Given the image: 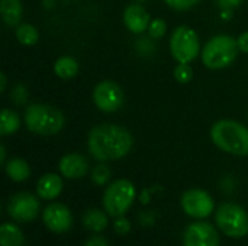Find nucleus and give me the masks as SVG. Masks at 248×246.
Wrapping results in <instances>:
<instances>
[{"label":"nucleus","instance_id":"f257e3e1","mask_svg":"<svg viewBox=\"0 0 248 246\" xmlns=\"http://www.w3.org/2000/svg\"><path fill=\"white\" fill-rule=\"evenodd\" d=\"M134 138L128 129L113 123L94 126L89 132L87 149L97 161H115L129 154Z\"/></svg>","mask_w":248,"mask_h":246},{"label":"nucleus","instance_id":"f03ea898","mask_svg":"<svg viewBox=\"0 0 248 246\" xmlns=\"http://www.w3.org/2000/svg\"><path fill=\"white\" fill-rule=\"evenodd\" d=\"M212 142L224 152L244 157L248 155V128L240 122L222 119L211 129Z\"/></svg>","mask_w":248,"mask_h":246},{"label":"nucleus","instance_id":"7ed1b4c3","mask_svg":"<svg viewBox=\"0 0 248 246\" xmlns=\"http://www.w3.org/2000/svg\"><path fill=\"white\" fill-rule=\"evenodd\" d=\"M65 123V117L61 110L51 104L33 103L25 110V125L36 135L51 136L58 133Z\"/></svg>","mask_w":248,"mask_h":246},{"label":"nucleus","instance_id":"20e7f679","mask_svg":"<svg viewBox=\"0 0 248 246\" xmlns=\"http://www.w3.org/2000/svg\"><path fill=\"white\" fill-rule=\"evenodd\" d=\"M237 39L227 33L212 36L202 48V62L209 70H222L231 65L238 55Z\"/></svg>","mask_w":248,"mask_h":246},{"label":"nucleus","instance_id":"39448f33","mask_svg":"<svg viewBox=\"0 0 248 246\" xmlns=\"http://www.w3.org/2000/svg\"><path fill=\"white\" fill-rule=\"evenodd\" d=\"M170 52L177 62L190 64L201 52V42L196 30L187 25L177 26L170 36Z\"/></svg>","mask_w":248,"mask_h":246},{"label":"nucleus","instance_id":"423d86ee","mask_svg":"<svg viewBox=\"0 0 248 246\" xmlns=\"http://www.w3.org/2000/svg\"><path fill=\"white\" fill-rule=\"evenodd\" d=\"M135 200V187L128 180L113 181L103 194V206L110 216H122Z\"/></svg>","mask_w":248,"mask_h":246},{"label":"nucleus","instance_id":"0eeeda50","mask_svg":"<svg viewBox=\"0 0 248 246\" xmlns=\"http://www.w3.org/2000/svg\"><path fill=\"white\" fill-rule=\"evenodd\" d=\"M215 217L218 228L230 238H243L248 233V213L238 204H222Z\"/></svg>","mask_w":248,"mask_h":246},{"label":"nucleus","instance_id":"6e6552de","mask_svg":"<svg viewBox=\"0 0 248 246\" xmlns=\"http://www.w3.org/2000/svg\"><path fill=\"white\" fill-rule=\"evenodd\" d=\"M124 90L112 80H103L97 83L93 90V101L96 107L105 113H112L121 109L124 104Z\"/></svg>","mask_w":248,"mask_h":246},{"label":"nucleus","instance_id":"1a4fd4ad","mask_svg":"<svg viewBox=\"0 0 248 246\" xmlns=\"http://www.w3.org/2000/svg\"><path fill=\"white\" fill-rule=\"evenodd\" d=\"M180 203L183 212L195 219H205L214 212V199L201 188L187 190L182 196Z\"/></svg>","mask_w":248,"mask_h":246},{"label":"nucleus","instance_id":"9d476101","mask_svg":"<svg viewBox=\"0 0 248 246\" xmlns=\"http://www.w3.org/2000/svg\"><path fill=\"white\" fill-rule=\"evenodd\" d=\"M38 212L39 202L35 196L25 191L15 194L7 204V213L16 222H31L38 216Z\"/></svg>","mask_w":248,"mask_h":246},{"label":"nucleus","instance_id":"9b49d317","mask_svg":"<svg viewBox=\"0 0 248 246\" xmlns=\"http://www.w3.org/2000/svg\"><path fill=\"white\" fill-rule=\"evenodd\" d=\"M185 246H219L218 232L211 223L198 222L185 232Z\"/></svg>","mask_w":248,"mask_h":246},{"label":"nucleus","instance_id":"f8f14e48","mask_svg":"<svg viewBox=\"0 0 248 246\" xmlns=\"http://www.w3.org/2000/svg\"><path fill=\"white\" fill-rule=\"evenodd\" d=\"M42 219H44V223L46 225V228L55 233H64V232L70 231V228L73 225V216H71L70 209L61 203L49 204L44 210Z\"/></svg>","mask_w":248,"mask_h":246},{"label":"nucleus","instance_id":"ddd939ff","mask_svg":"<svg viewBox=\"0 0 248 246\" xmlns=\"http://www.w3.org/2000/svg\"><path fill=\"white\" fill-rule=\"evenodd\" d=\"M150 14L145 7L140 3H132L124 10V23L132 33H142L148 30L150 26Z\"/></svg>","mask_w":248,"mask_h":246},{"label":"nucleus","instance_id":"4468645a","mask_svg":"<svg viewBox=\"0 0 248 246\" xmlns=\"http://www.w3.org/2000/svg\"><path fill=\"white\" fill-rule=\"evenodd\" d=\"M58 170H60L61 175H64L65 178L77 180V178H81L87 174L89 162L83 155L71 152V154H65L60 159Z\"/></svg>","mask_w":248,"mask_h":246},{"label":"nucleus","instance_id":"2eb2a0df","mask_svg":"<svg viewBox=\"0 0 248 246\" xmlns=\"http://www.w3.org/2000/svg\"><path fill=\"white\" fill-rule=\"evenodd\" d=\"M62 191V180L57 174H45L39 178L36 186V193L44 200H54Z\"/></svg>","mask_w":248,"mask_h":246},{"label":"nucleus","instance_id":"dca6fc26","mask_svg":"<svg viewBox=\"0 0 248 246\" xmlns=\"http://www.w3.org/2000/svg\"><path fill=\"white\" fill-rule=\"evenodd\" d=\"M0 13L1 19L7 26L20 25L23 16V6L20 0H1L0 1Z\"/></svg>","mask_w":248,"mask_h":246},{"label":"nucleus","instance_id":"f3484780","mask_svg":"<svg viewBox=\"0 0 248 246\" xmlns=\"http://www.w3.org/2000/svg\"><path fill=\"white\" fill-rule=\"evenodd\" d=\"M6 174L10 180L16 183H22L29 178L31 175V168L28 162L22 158H12L6 164Z\"/></svg>","mask_w":248,"mask_h":246},{"label":"nucleus","instance_id":"a211bd4d","mask_svg":"<svg viewBox=\"0 0 248 246\" xmlns=\"http://www.w3.org/2000/svg\"><path fill=\"white\" fill-rule=\"evenodd\" d=\"M54 72L62 80H70L78 72V62L73 57H60L54 64Z\"/></svg>","mask_w":248,"mask_h":246},{"label":"nucleus","instance_id":"6ab92c4d","mask_svg":"<svg viewBox=\"0 0 248 246\" xmlns=\"http://www.w3.org/2000/svg\"><path fill=\"white\" fill-rule=\"evenodd\" d=\"M20 128V117L12 109H3L0 115V135L7 136L17 132Z\"/></svg>","mask_w":248,"mask_h":246},{"label":"nucleus","instance_id":"aec40b11","mask_svg":"<svg viewBox=\"0 0 248 246\" xmlns=\"http://www.w3.org/2000/svg\"><path fill=\"white\" fill-rule=\"evenodd\" d=\"M0 245L1 246H23V233L22 231L12 225L4 223L0 228Z\"/></svg>","mask_w":248,"mask_h":246},{"label":"nucleus","instance_id":"412c9836","mask_svg":"<svg viewBox=\"0 0 248 246\" xmlns=\"http://www.w3.org/2000/svg\"><path fill=\"white\" fill-rule=\"evenodd\" d=\"M15 35H16V39L19 41V43H22L25 46H32L39 39L38 29L35 26L29 25V23H20V25H17Z\"/></svg>","mask_w":248,"mask_h":246},{"label":"nucleus","instance_id":"4be33fe9","mask_svg":"<svg viewBox=\"0 0 248 246\" xmlns=\"http://www.w3.org/2000/svg\"><path fill=\"white\" fill-rule=\"evenodd\" d=\"M84 226L89 231L93 232H102L106 226H108V217L105 216L103 212L97 210V209H92L84 215Z\"/></svg>","mask_w":248,"mask_h":246},{"label":"nucleus","instance_id":"5701e85b","mask_svg":"<svg viewBox=\"0 0 248 246\" xmlns=\"http://www.w3.org/2000/svg\"><path fill=\"white\" fill-rule=\"evenodd\" d=\"M173 75L174 78L177 80V83L180 84H187L192 78H193V70L190 67V64H183V62H179L173 71Z\"/></svg>","mask_w":248,"mask_h":246},{"label":"nucleus","instance_id":"b1692460","mask_svg":"<svg viewBox=\"0 0 248 246\" xmlns=\"http://www.w3.org/2000/svg\"><path fill=\"white\" fill-rule=\"evenodd\" d=\"M110 175H112V173H110L109 167L105 164H99L97 167H94V170L92 173V180L97 186H105L110 180Z\"/></svg>","mask_w":248,"mask_h":246},{"label":"nucleus","instance_id":"393cba45","mask_svg":"<svg viewBox=\"0 0 248 246\" xmlns=\"http://www.w3.org/2000/svg\"><path fill=\"white\" fill-rule=\"evenodd\" d=\"M167 30V25H166V20L157 17V19H153L150 22V26H148V35L153 38V39H160L164 36Z\"/></svg>","mask_w":248,"mask_h":246},{"label":"nucleus","instance_id":"a878e982","mask_svg":"<svg viewBox=\"0 0 248 246\" xmlns=\"http://www.w3.org/2000/svg\"><path fill=\"white\" fill-rule=\"evenodd\" d=\"M166 4L174 10H189L196 6L201 0H164Z\"/></svg>","mask_w":248,"mask_h":246},{"label":"nucleus","instance_id":"bb28decb","mask_svg":"<svg viewBox=\"0 0 248 246\" xmlns=\"http://www.w3.org/2000/svg\"><path fill=\"white\" fill-rule=\"evenodd\" d=\"M113 228H115V232L118 235L124 236V235H126L131 231V223H129V220L126 217L119 216V217H116V220L113 223Z\"/></svg>","mask_w":248,"mask_h":246},{"label":"nucleus","instance_id":"cd10ccee","mask_svg":"<svg viewBox=\"0 0 248 246\" xmlns=\"http://www.w3.org/2000/svg\"><path fill=\"white\" fill-rule=\"evenodd\" d=\"M237 43H238V48H240L241 52L248 54V30L247 32H243V33L238 36Z\"/></svg>","mask_w":248,"mask_h":246},{"label":"nucleus","instance_id":"c85d7f7f","mask_svg":"<svg viewBox=\"0 0 248 246\" xmlns=\"http://www.w3.org/2000/svg\"><path fill=\"white\" fill-rule=\"evenodd\" d=\"M219 6L225 7V9H232V7H237L241 4L243 0H217Z\"/></svg>","mask_w":248,"mask_h":246},{"label":"nucleus","instance_id":"c756f323","mask_svg":"<svg viewBox=\"0 0 248 246\" xmlns=\"http://www.w3.org/2000/svg\"><path fill=\"white\" fill-rule=\"evenodd\" d=\"M84 246H109L108 245V242L103 239V238H92L90 241H87V244Z\"/></svg>","mask_w":248,"mask_h":246},{"label":"nucleus","instance_id":"7c9ffc66","mask_svg":"<svg viewBox=\"0 0 248 246\" xmlns=\"http://www.w3.org/2000/svg\"><path fill=\"white\" fill-rule=\"evenodd\" d=\"M6 84H7L6 74H4V72H0V91H1V93L6 91Z\"/></svg>","mask_w":248,"mask_h":246},{"label":"nucleus","instance_id":"2f4dec72","mask_svg":"<svg viewBox=\"0 0 248 246\" xmlns=\"http://www.w3.org/2000/svg\"><path fill=\"white\" fill-rule=\"evenodd\" d=\"M4 161H6V148L4 145H0V162L4 164Z\"/></svg>","mask_w":248,"mask_h":246},{"label":"nucleus","instance_id":"473e14b6","mask_svg":"<svg viewBox=\"0 0 248 246\" xmlns=\"http://www.w3.org/2000/svg\"><path fill=\"white\" fill-rule=\"evenodd\" d=\"M135 1H147V0H135Z\"/></svg>","mask_w":248,"mask_h":246}]
</instances>
